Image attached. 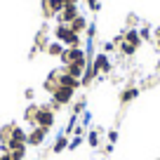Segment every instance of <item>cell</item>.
<instances>
[{"instance_id":"obj_27","label":"cell","mask_w":160,"mask_h":160,"mask_svg":"<svg viewBox=\"0 0 160 160\" xmlns=\"http://www.w3.org/2000/svg\"><path fill=\"white\" fill-rule=\"evenodd\" d=\"M118 141V130H111L108 132V144H115Z\"/></svg>"},{"instance_id":"obj_28","label":"cell","mask_w":160,"mask_h":160,"mask_svg":"<svg viewBox=\"0 0 160 160\" xmlns=\"http://www.w3.org/2000/svg\"><path fill=\"white\" fill-rule=\"evenodd\" d=\"M90 120H92V113H87V111H85V113H82V122H80V125H82V127L90 125Z\"/></svg>"},{"instance_id":"obj_6","label":"cell","mask_w":160,"mask_h":160,"mask_svg":"<svg viewBox=\"0 0 160 160\" xmlns=\"http://www.w3.org/2000/svg\"><path fill=\"white\" fill-rule=\"evenodd\" d=\"M42 2V14L47 17V19H52V17H57L61 10L66 7L64 0H40Z\"/></svg>"},{"instance_id":"obj_2","label":"cell","mask_w":160,"mask_h":160,"mask_svg":"<svg viewBox=\"0 0 160 160\" xmlns=\"http://www.w3.org/2000/svg\"><path fill=\"white\" fill-rule=\"evenodd\" d=\"M73 94H75V90H71V87H57L54 92H52V111H57V108H61V106H66V104H71L73 101Z\"/></svg>"},{"instance_id":"obj_19","label":"cell","mask_w":160,"mask_h":160,"mask_svg":"<svg viewBox=\"0 0 160 160\" xmlns=\"http://www.w3.org/2000/svg\"><path fill=\"white\" fill-rule=\"evenodd\" d=\"M118 50H120V54H125V57H132V54H137V47L134 45H130L125 38H122V42L118 45Z\"/></svg>"},{"instance_id":"obj_16","label":"cell","mask_w":160,"mask_h":160,"mask_svg":"<svg viewBox=\"0 0 160 160\" xmlns=\"http://www.w3.org/2000/svg\"><path fill=\"white\" fill-rule=\"evenodd\" d=\"M66 50V47L64 45H61V42H59V40H52V42H50V45H47V54H50V57H61V52H64Z\"/></svg>"},{"instance_id":"obj_25","label":"cell","mask_w":160,"mask_h":160,"mask_svg":"<svg viewBox=\"0 0 160 160\" xmlns=\"http://www.w3.org/2000/svg\"><path fill=\"white\" fill-rule=\"evenodd\" d=\"M82 139H85V137H73V139H68V151H75L82 144Z\"/></svg>"},{"instance_id":"obj_7","label":"cell","mask_w":160,"mask_h":160,"mask_svg":"<svg viewBox=\"0 0 160 160\" xmlns=\"http://www.w3.org/2000/svg\"><path fill=\"white\" fill-rule=\"evenodd\" d=\"M26 139H28V132H24V127L14 125V127H12V137H10V144H7V151L17 148V146H26Z\"/></svg>"},{"instance_id":"obj_22","label":"cell","mask_w":160,"mask_h":160,"mask_svg":"<svg viewBox=\"0 0 160 160\" xmlns=\"http://www.w3.org/2000/svg\"><path fill=\"white\" fill-rule=\"evenodd\" d=\"M85 106H87V99H85V97H80V99L73 104V113H75V115L85 113Z\"/></svg>"},{"instance_id":"obj_26","label":"cell","mask_w":160,"mask_h":160,"mask_svg":"<svg viewBox=\"0 0 160 160\" xmlns=\"http://www.w3.org/2000/svg\"><path fill=\"white\" fill-rule=\"evenodd\" d=\"M85 2L90 5L92 12H99V10H101V2H99V0H85Z\"/></svg>"},{"instance_id":"obj_10","label":"cell","mask_w":160,"mask_h":160,"mask_svg":"<svg viewBox=\"0 0 160 160\" xmlns=\"http://www.w3.org/2000/svg\"><path fill=\"white\" fill-rule=\"evenodd\" d=\"M78 14H80V7L78 5H66L64 10L57 14V21H59V24H71Z\"/></svg>"},{"instance_id":"obj_17","label":"cell","mask_w":160,"mask_h":160,"mask_svg":"<svg viewBox=\"0 0 160 160\" xmlns=\"http://www.w3.org/2000/svg\"><path fill=\"white\" fill-rule=\"evenodd\" d=\"M47 45H50V42H47L45 31H38V35H35V47H33V50H35V52H38V50H47Z\"/></svg>"},{"instance_id":"obj_9","label":"cell","mask_w":160,"mask_h":160,"mask_svg":"<svg viewBox=\"0 0 160 160\" xmlns=\"http://www.w3.org/2000/svg\"><path fill=\"white\" fill-rule=\"evenodd\" d=\"M47 132H50V130H45V127H38V125H35L33 130L28 132V139H26V146H40L42 141H45Z\"/></svg>"},{"instance_id":"obj_1","label":"cell","mask_w":160,"mask_h":160,"mask_svg":"<svg viewBox=\"0 0 160 160\" xmlns=\"http://www.w3.org/2000/svg\"><path fill=\"white\" fill-rule=\"evenodd\" d=\"M54 40H59L64 47H80V42H82L80 35L68 28V24H57L54 26Z\"/></svg>"},{"instance_id":"obj_8","label":"cell","mask_w":160,"mask_h":160,"mask_svg":"<svg viewBox=\"0 0 160 160\" xmlns=\"http://www.w3.org/2000/svg\"><path fill=\"white\" fill-rule=\"evenodd\" d=\"M54 75H57V82H59L61 87H71V90H78L82 82H80L78 78H73V75H68L64 68H59V71H54Z\"/></svg>"},{"instance_id":"obj_4","label":"cell","mask_w":160,"mask_h":160,"mask_svg":"<svg viewBox=\"0 0 160 160\" xmlns=\"http://www.w3.org/2000/svg\"><path fill=\"white\" fill-rule=\"evenodd\" d=\"M92 68H94L97 78H99V75L111 73V57L106 54V52H97L94 59H92Z\"/></svg>"},{"instance_id":"obj_21","label":"cell","mask_w":160,"mask_h":160,"mask_svg":"<svg viewBox=\"0 0 160 160\" xmlns=\"http://www.w3.org/2000/svg\"><path fill=\"white\" fill-rule=\"evenodd\" d=\"M10 158L12 160H24L26 158V146H17V148L10 151Z\"/></svg>"},{"instance_id":"obj_20","label":"cell","mask_w":160,"mask_h":160,"mask_svg":"<svg viewBox=\"0 0 160 160\" xmlns=\"http://www.w3.org/2000/svg\"><path fill=\"white\" fill-rule=\"evenodd\" d=\"M99 134H101V130H90L87 132V144H90L92 148H99Z\"/></svg>"},{"instance_id":"obj_13","label":"cell","mask_w":160,"mask_h":160,"mask_svg":"<svg viewBox=\"0 0 160 160\" xmlns=\"http://www.w3.org/2000/svg\"><path fill=\"white\" fill-rule=\"evenodd\" d=\"M87 26H90V21H87V19H85L82 14H78V17H75V19H73V21L68 24V28L73 31V33H78V35H80L82 31H87Z\"/></svg>"},{"instance_id":"obj_32","label":"cell","mask_w":160,"mask_h":160,"mask_svg":"<svg viewBox=\"0 0 160 160\" xmlns=\"http://www.w3.org/2000/svg\"><path fill=\"white\" fill-rule=\"evenodd\" d=\"M104 153H106V155H111V153H113V144H108V146H104Z\"/></svg>"},{"instance_id":"obj_12","label":"cell","mask_w":160,"mask_h":160,"mask_svg":"<svg viewBox=\"0 0 160 160\" xmlns=\"http://www.w3.org/2000/svg\"><path fill=\"white\" fill-rule=\"evenodd\" d=\"M137 97H139V87L130 85V87H125V90L120 92V104L125 106V104H130V101H134Z\"/></svg>"},{"instance_id":"obj_30","label":"cell","mask_w":160,"mask_h":160,"mask_svg":"<svg viewBox=\"0 0 160 160\" xmlns=\"http://www.w3.org/2000/svg\"><path fill=\"white\" fill-rule=\"evenodd\" d=\"M155 47H158V50H160V26H158V28H155Z\"/></svg>"},{"instance_id":"obj_33","label":"cell","mask_w":160,"mask_h":160,"mask_svg":"<svg viewBox=\"0 0 160 160\" xmlns=\"http://www.w3.org/2000/svg\"><path fill=\"white\" fill-rule=\"evenodd\" d=\"M0 160H12V158H10V151H5V153H0Z\"/></svg>"},{"instance_id":"obj_24","label":"cell","mask_w":160,"mask_h":160,"mask_svg":"<svg viewBox=\"0 0 160 160\" xmlns=\"http://www.w3.org/2000/svg\"><path fill=\"white\" fill-rule=\"evenodd\" d=\"M139 38H141V42L153 38V33H151V26H141V28H139Z\"/></svg>"},{"instance_id":"obj_34","label":"cell","mask_w":160,"mask_h":160,"mask_svg":"<svg viewBox=\"0 0 160 160\" xmlns=\"http://www.w3.org/2000/svg\"><path fill=\"white\" fill-rule=\"evenodd\" d=\"M66 5H78V0H64Z\"/></svg>"},{"instance_id":"obj_18","label":"cell","mask_w":160,"mask_h":160,"mask_svg":"<svg viewBox=\"0 0 160 160\" xmlns=\"http://www.w3.org/2000/svg\"><path fill=\"white\" fill-rule=\"evenodd\" d=\"M97 78V73H94V68H92V64H87V68H85V73H82V78H80V82H82V87H87L92 82V80Z\"/></svg>"},{"instance_id":"obj_11","label":"cell","mask_w":160,"mask_h":160,"mask_svg":"<svg viewBox=\"0 0 160 160\" xmlns=\"http://www.w3.org/2000/svg\"><path fill=\"white\" fill-rule=\"evenodd\" d=\"M87 64H90V59H80V61H73V64H68V66H64V71L68 75H73V78H82V73H85V68H87Z\"/></svg>"},{"instance_id":"obj_3","label":"cell","mask_w":160,"mask_h":160,"mask_svg":"<svg viewBox=\"0 0 160 160\" xmlns=\"http://www.w3.org/2000/svg\"><path fill=\"white\" fill-rule=\"evenodd\" d=\"M33 125L45 127V130H52V127H54V111H52V106H38Z\"/></svg>"},{"instance_id":"obj_15","label":"cell","mask_w":160,"mask_h":160,"mask_svg":"<svg viewBox=\"0 0 160 160\" xmlns=\"http://www.w3.org/2000/svg\"><path fill=\"white\" fill-rule=\"evenodd\" d=\"M61 151H68V137L66 134H59L54 146H52V153H61Z\"/></svg>"},{"instance_id":"obj_23","label":"cell","mask_w":160,"mask_h":160,"mask_svg":"<svg viewBox=\"0 0 160 160\" xmlns=\"http://www.w3.org/2000/svg\"><path fill=\"white\" fill-rule=\"evenodd\" d=\"M35 111H38V106H35V104H31L28 108H26V113H24L26 122H33V120H35Z\"/></svg>"},{"instance_id":"obj_29","label":"cell","mask_w":160,"mask_h":160,"mask_svg":"<svg viewBox=\"0 0 160 160\" xmlns=\"http://www.w3.org/2000/svg\"><path fill=\"white\" fill-rule=\"evenodd\" d=\"M113 50H115L113 40H111V42H104V52H106V54H108V52H113Z\"/></svg>"},{"instance_id":"obj_31","label":"cell","mask_w":160,"mask_h":160,"mask_svg":"<svg viewBox=\"0 0 160 160\" xmlns=\"http://www.w3.org/2000/svg\"><path fill=\"white\" fill-rule=\"evenodd\" d=\"M24 97H26V99H33V97H35V92H33V90H31V87H28V90L24 92Z\"/></svg>"},{"instance_id":"obj_14","label":"cell","mask_w":160,"mask_h":160,"mask_svg":"<svg viewBox=\"0 0 160 160\" xmlns=\"http://www.w3.org/2000/svg\"><path fill=\"white\" fill-rule=\"evenodd\" d=\"M125 40L130 42V45H134L137 50L141 47V38H139V28H127L125 31Z\"/></svg>"},{"instance_id":"obj_5","label":"cell","mask_w":160,"mask_h":160,"mask_svg":"<svg viewBox=\"0 0 160 160\" xmlns=\"http://www.w3.org/2000/svg\"><path fill=\"white\" fill-rule=\"evenodd\" d=\"M80 59H87V52L82 50V47H66V50L61 52V64L64 66L73 64V61H80Z\"/></svg>"}]
</instances>
